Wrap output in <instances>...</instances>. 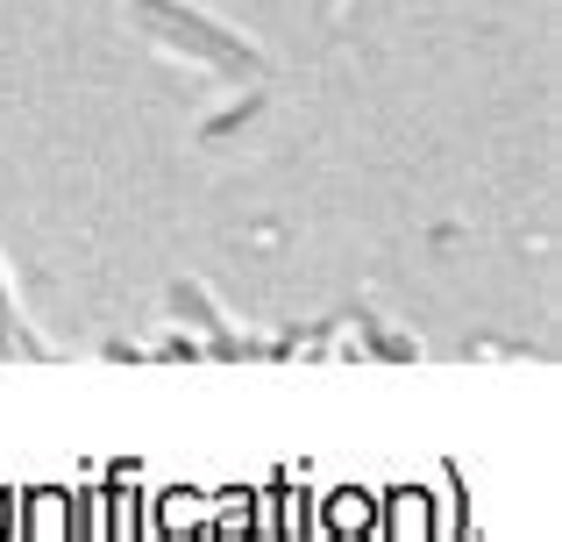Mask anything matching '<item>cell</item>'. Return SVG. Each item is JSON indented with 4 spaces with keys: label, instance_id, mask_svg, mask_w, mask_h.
<instances>
[{
    "label": "cell",
    "instance_id": "cell-1",
    "mask_svg": "<svg viewBox=\"0 0 562 542\" xmlns=\"http://www.w3.org/2000/svg\"><path fill=\"white\" fill-rule=\"evenodd\" d=\"M79 529V521H71V507H65V493H36V500H29V515H14V535H71Z\"/></svg>",
    "mask_w": 562,
    "mask_h": 542
},
{
    "label": "cell",
    "instance_id": "cell-2",
    "mask_svg": "<svg viewBox=\"0 0 562 542\" xmlns=\"http://www.w3.org/2000/svg\"><path fill=\"white\" fill-rule=\"evenodd\" d=\"M392 542H420V535H435V521H427V500L420 493H392V529H384Z\"/></svg>",
    "mask_w": 562,
    "mask_h": 542
},
{
    "label": "cell",
    "instance_id": "cell-3",
    "mask_svg": "<svg viewBox=\"0 0 562 542\" xmlns=\"http://www.w3.org/2000/svg\"><path fill=\"white\" fill-rule=\"evenodd\" d=\"M371 521V500L363 493H335V521H321V535H357Z\"/></svg>",
    "mask_w": 562,
    "mask_h": 542
},
{
    "label": "cell",
    "instance_id": "cell-4",
    "mask_svg": "<svg viewBox=\"0 0 562 542\" xmlns=\"http://www.w3.org/2000/svg\"><path fill=\"white\" fill-rule=\"evenodd\" d=\"M186 529H206L200 507H192V493H165V521H157L150 535H186Z\"/></svg>",
    "mask_w": 562,
    "mask_h": 542
},
{
    "label": "cell",
    "instance_id": "cell-5",
    "mask_svg": "<svg viewBox=\"0 0 562 542\" xmlns=\"http://www.w3.org/2000/svg\"><path fill=\"white\" fill-rule=\"evenodd\" d=\"M14 515H22V507H8V493H0V535H14Z\"/></svg>",
    "mask_w": 562,
    "mask_h": 542
}]
</instances>
